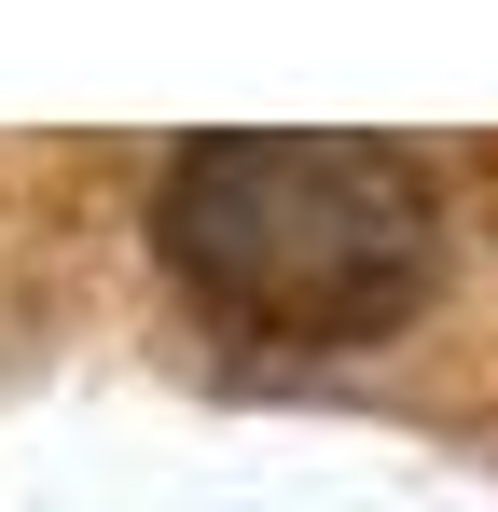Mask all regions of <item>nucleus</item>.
Wrapping results in <instances>:
<instances>
[{"mask_svg":"<svg viewBox=\"0 0 498 512\" xmlns=\"http://www.w3.org/2000/svg\"><path fill=\"white\" fill-rule=\"evenodd\" d=\"M153 250L249 346H374L443 291V180L360 125H208L153 167Z\"/></svg>","mask_w":498,"mask_h":512,"instance_id":"1","label":"nucleus"}]
</instances>
